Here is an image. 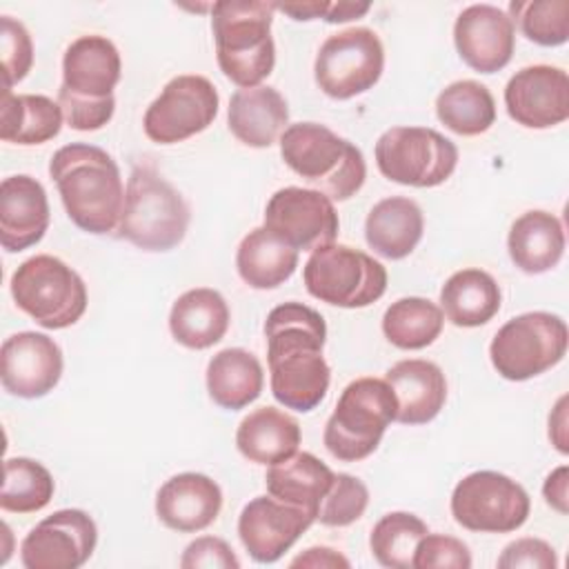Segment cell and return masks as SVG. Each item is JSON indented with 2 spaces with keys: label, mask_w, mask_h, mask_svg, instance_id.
Segmentation results:
<instances>
[{
  "label": "cell",
  "mask_w": 569,
  "mask_h": 569,
  "mask_svg": "<svg viewBox=\"0 0 569 569\" xmlns=\"http://www.w3.org/2000/svg\"><path fill=\"white\" fill-rule=\"evenodd\" d=\"M264 338L273 398L300 413L316 409L331 382V369L322 356L327 342L325 318L316 309L291 300L269 311Z\"/></svg>",
  "instance_id": "6da1fadb"
},
{
  "label": "cell",
  "mask_w": 569,
  "mask_h": 569,
  "mask_svg": "<svg viewBox=\"0 0 569 569\" xmlns=\"http://www.w3.org/2000/svg\"><path fill=\"white\" fill-rule=\"evenodd\" d=\"M69 220L93 236L118 229L124 209V187L116 160L100 147L71 142L60 147L49 162Z\"/></svg>",
  "instance_id": "7a4b0ae2"
},
{
  "label": "cell",
  "mask_w": 569,
  "mask_h": 569,
  "mask_svg": "<svg viewBox=\"0 0 569 569\" xmlns=\"http://www.w3.org/2000/svg\"><path fill=\"white\" fill-rule=\"evenodd\" d=\"M122 76L116 44L98 33L76 38L62 56L58 104L76 131L102 129L116 111L113 89Z\"/></svg>",
  "instance_id": "3957f363"
},
{
  "label": "cell",
  "mask_w": 569,
  "mask_h": 569,
  "mask_svg": "<svg viewBox=\"0 0 569 569\" xmlns=\"http://www.w3.org/2000/svg\"><path fill=\"white\" fill-rule=\"evenodd\" d=\"M276 2L222 0L211 4V31L218 67L240 89L260 87L273 71L276 44L271 38Z\"/></svg>",
  "instance_id": "277c9868"
},
{
  "label": "cell",
  "mask_w": 569,
  "mask_h": 569,
  "mask_svg": "<svg viewBox=\"0 0 569 569\" xmlns=\"http://www.w3.org/2000/svg\"><path fill=\"white\" fill-rule=\"evenodd\" d=\"M280 156L293 173L333 202L356 196L367 178L362 151L318 122L289 124L280 136Z\"/></svg>",
  "instance_id": "5b68a950"
},
{
  "label": "cell",
  "mask_w": 569,
  "mask_h": 569,
  "mask_svg": "<svg viewBox=\"0 0 569 569\" xmlns=\"http://www.w3.org/2000/svg\"><path fill=\"white\" fill-rule=\"evenodd\" d=\"M189 220L191 211L182 193L153 167L136 164L116 236L142 251H169L184 240Z\"/></svg>",
  "instance_id": "8992f818"
},
{
  "label": "cell",
  "mask_w": 569,
  "mask_h": 569,
  "mask_svg": "<svg viewBox=\"0 0 569 569\" xmlns=\"http://www.w3.org/2000/svg\"><path fill=\"white\" fill-rule=\"evenodd\" d=\"M396 411L398 402L387 380L371 376L351 380L325 425L327 451L342 462L369 458L396 420Z\"/></svg>",
  "instance_id": "52a82bcc"
},
{
  "label": "cell",
  "mask_w": 569,
  "mask_h": 569,
  "mask_svg": "<svg viewBox=\"0 0 569 569\" xmlns=\"http://www.w3.org/2000/svg\"><path fill=\"white\" fill-rule=\"evenodd\" d=\"M11 296L20 311L44 329H67L87 311V284L67 262L40 253L11 276Z\"/></svg>",
  "instance_id": "ba28073f"
},
{
  "label": "cell",
  "mask_w": 569,
  "mask_h": 569,
  "mask_svg": "<svg viewBox=\"0 0 569 569\" xmlns=\"http://www.w3.org/2000/svg\"><path fill=\"white\" fill-rule=\"evenodd\" d=\"M302 280L313 298L342 309L369 307L387 291V269L378 260L336 242L311 251Z\"/></svg>",
  "instance_id": "9c48e42d"
},
{
  "label": "cell",
  "mask_w": 569,
  "mask_h": 569,
  "mask_svg": "<svg viewBox=\"0 0 569 569\" xmlns=\"http://www.w3.org/2000/svg\"><path fill=\"white\" fill-rule=\"evenodd\" d=\"M569 331L560 316L529 311L507 320L489 345L493 369L511 382H522L556 367L567 353Z\"/></svg>",
  "instance_id": "30bf717a"
},
{
  "label": "cell",
  "mask_w": 569,
  "mask_h": 569,
  "mask_svg": "<svg viewBox=\"0 0 569 569\" xmlns=\"http://www.w3.org/2000/svg\"><path fill=\"white\" fill-rule=\"evenodd\" d=\"M380 173L398 184L438 187L458 164V147L429 127H391L376 142Z\"/></svg>",
  "instance_id": "8fae6325"
},
{
  "label": "cell",
  "mask_w": 569,
  "mask_h": 569,
  "mask_svg": "<svg viewBox=\"0 0 569 569\" xmlns=\"http://www.w3.org/2000/svg\"><path fill=\"white\" fill-rule=\"evenodd\" d=\"M529 511L525 487L500 471H473L451 493V516L469 531L511 533L527 522Z\"/></svg>",
  "instance_id": "7c38bea8"
},
{
  "label": "cell",
  "mask_w": 569,
  "mask_h": 569,
  "mask_svg": "<svg viewBox=\"0 0 569 569\" xmlns=\"http://www.w3.org/2000/svg\"><path fill=\"white\" fill-rule=\"evenodd\" d=\"M385 47L369 27H351L331 33L316 56L318 87L336 100H349L369 91L382 76Z\"/></svg>",
  "instance_id": "4fadbf2b"
},
{
  "label": "cell",
  "mask_w": 569,
  "mask_h": 569,
  "mask_svg": "<svg viewBox=\"0 0 569 569\" xmlns=\"http://www.w3.org/2000/svg\"><path fill=\"white\" fill-rule=\"evenodd\" d=\"M220 98L213 82L198 73L171 78L147 107L142 127L151 142L176 144L204 131L218 116Z\"/></svg>",
  "instance_id": "5bb4252c"
},
{
  "label": "cell",
  "mask_w": 569,
  "mask_h": 569,
  "mask_svg": "<svg viewBox=\"0 0 569 569\" xmlns=\"http://www.w3.org/2000/svg\"><path fill=\"white\" fill-rule=\"evenodd\" d=\"M262 227L298 251H313L336 240L340 220L333 200L325 193L305 187H284L269 198Z\"/></svg>",
  "instance_id": "9a60e30c"
},
{
  "label": "cell",
  "mask_w": 569,
  "mask_h": 569,
  "mask_svg": "<svg viewBox=\"0 0 569 569\" xmlns=\"http://www.w3.org/2000/svg\"><path fill=\"white\" fill-rule=\"evenodd\" d=\"M98 542V527L82 509H58L40 520L20 545L27 569H78Z\"/></svg>",
  "instance_id": "2e32d148"
},
{
  "label": "cell",
  "mask_w": 569,
  "mask_h": 569,
  "mask_svg": "<svg viewBox=\"0 0 569 569\" xmlns=\"http://www.w3.org/2000/svg\"><path fill=\"white\" fill-rule=\"evenodd\" d=\"M62 367V351L47 333L18 331L2 342L0 380L11 396L24 400L47 396L60 382Z\"/></svg>",
  "instance_id": "e0dca14e"
},
{
  "label": "cell",
  "mask_w": 569,
  "mask_h": 569,
  "mask_svg": "<svg viewBox=\"0 0 569 569\" xmlns=\"http://www.w3.org/2000/svg\"><path fill=\"white\" fill-rule=\"evenodd\" d=\"M316 520L300 507L256 496L238 516V536L251 560L271 565L280 560Z\"/></svg>",
  "instance_id": "ac0fdd59"
},
{
  "label": "cell",
  "mask_w": 569,
  "mask_h": 569,
  "mask_svg": "<svg viewBox=\"0 0 569 569\" xmlns=\"http://www.w3.org/2000/svg\"><path fill=\"white\" fill-rule=\"evenodd\" d=\"M511 120L527 129H549L569 118V76L560 67L531 64L516 71L505 87Z\"/></svg>",
  "instance_id": "d6986e66"
},
{
  "label": "cell",
  "mask_w": 569,
  "mask_h": 569,
  "mask_svg": "<svg viewBox=\"0 0 569 569\" xmlns=\"http://www.w3.org/2000/svg\"><path fill=\"white\" fill-rule=\"evenodd\" d=\"M453 42L467 67L480 73H496L513 58L516 27L500 7L471 4L456 18Z\"/></svg>",
  "instance_id": "ffe728a7"
},
{
  "label": "cell",
  "mask_w": 569,
  "mask_h": 569,
  "mask_svg": "<svg viewBox=\"0 0 569 569\" xmlns=\"http://www.w3.org/2000/svg\"><path fill=\"white\" fill-rule=\"evenodd\" d=\"M49 200L44 187L27 176H9L0 184V244L9 253L38 244L49 229Z\"/></svg>",
  "instance_id": "44dd1931"
},
{
  "label": "cell",
  "mask_w": 569,
  "mask_h": 569,
  "mask_svg": "<svg viewBox=\"0 0 569 569\" xmlns=\"http://www.w3.org/2000/svg\"><path fill=\"white\" fill-rule=\"evenodd\" d=\"M222 509V491L204 473L184 471L169 478L156 493L158 520L178 531L193 533L207 529Z\"/></svg>",
  "instance_id": "7402d4cb"
},
{
  "label": "cell",
  "mask_w": 569,
  "mask_h": 569,
  "mask_svg": "<svg viewBox=\"0 0 569 569\" xmlns=\"http://www.w3.org/2000/svg\"><path fill=\"white\" fill-rule=\"evenodd\" d=\"M385 380L396 396V420L400 425H427L445 407L447 380L442 369L431 360H400L387 369Z\"/></svg>",
  "instance_id": "603a6c76"
},
{
  "label": "cell",
  "mask_w": 569,
  "mask_h": 569,
  "mask_svg": "<svg viewBox=\"0 0 569 569\" xmlns=\"http://www.w3.org/2000/svg\"><path fill=\"white\" fill-rule=\"evenodd\" d=\"M229 131L247 147H271L289 122V107L284 96L273 87L238 89L227 109Z\"/></svg>",
  "instance_id": "cb8c5ba5"
},
{
  "label": "cell",
  "mask_w": 569,
  "mask_h": 569,
  "mask_svg": "<svg viewBox=\"0 0 569 569\" xmlns=\"http://www.w3.org/2000/svg\"><path fill=\"white\" fill-rule=\"evenodd\" d=\"M231 311L220 291L196 287L178 296L169 313V331L187 349H209L229 329Z\"/></svg>",
  "instance_id": "d4e9b609"
},
{
  "label": "cell",
  "mask_w": 569,
  "mask_h": 569,
  "mask_svg": "<svg viewBox=\"0 0 569 569\" xmlns=\"http://www.w3.org/2000/svg\"><path fill=\"white\" fill-rule=\"evenodd\" d=\"M422 231V209L405 196H391L376 202L365 220L367 244L389 260L407 258L418 247Z\"/></svg>",
  "instance_id": "484cf974"
},
{
  "label": "cell",
  "mask_w": 569,
  "mask_h": 569,
  "mask_svg": "<svg viewBox=\"0 0 569 569\" xmlns=\"http://www.w3.org/2000/svg\"><path fill=\"white\" fill-rule=\"evenodd\" d=\"M507 249L511 262L529 273H545L553 269L565 253V229L562 222L542 209H531L513 220Z\"/></svg>",
  "instance_id": "4316f807"
},
{
  "label": "cell",
  "mask_w": 569,
  "mask_h": 569,
  "mask_svg": "<svg viewBox=\"0 0 569 569\" xmlns=\"http://www.w3.org/2000/svg\"><path fill=\"white\" fill-rule=\"evenodd\" d=\"M333 478L336 471H331L320 458L309 451H296L291 458L269 467L264 485L269 496L305 509L316 520L318 509L333 485Z\"/></svg>",
  "instance_id": "83f0119b"
},
{
  "label": "cell",
  "mask_w": 569,
  "mask_h": 569,
  "mask_svg": "<svg viewBox=\"0 0 569 569\" xmlns=\"http://www.w3.org/2000/svg\"><path fill=\"white\" fill-rule=\"evenodd\" d=\"M300 445V425L276 407H260L244 416L236 431L238 451L256 465H276L291 458Z\"/></svg>",
  "instance_id": "f1b7e54d"
},
{
  "label": "cell",
  "mask_w": 569,
  "mask_h": 569,
  "mask_svg": "<svg viewBox=\"0 0 569 569\" xmlns=\"http://www.w3.org/2000/svg\"><path fill=\"white\" fill-rule=\"evenodd\" d=\"M502 293L491 273L469 267L451 273L440 289V307L456 327L487 325L500 311Z\"/></svg>",
  "instance_id": "f546056e"
},
{
  "label": "cell",
  "mask_w": 569,
  "mask_h": 569,
  "mask_svg": "<svg viewBox=\"0 0 569 569\" xmlns=\"http://www.w3.org/2000/svg\"><path fill=\"white\" fill-rule=\"evenodd\" d=\"M262 387V365L251 351L242 347L222 349L207 365L209 398L222 409H244L247 405L258 400Z\"/></svg>",
  "instance_id": "4dcf8cb0"
},
{
  "label": "cell",
  "mask_w": 569,
  "mask_h": 569,
  "mask_svg": "<svg viewBox=\"0 0 569 569\" xmlns=\"http://www.w3.org/2000/svg\"><path fill=\"white\" fill-rule=\"evenodd\" d=\"M298 267V249L280 240L267 227L251 229L238 244L236 269L253 289H276L284 284Z\"/></svg>",
  "instance_id": "1f68e13d"
},
{
  "label": "cell",
  "mask_w": 569,
  "mask_h": 569,
  "mask_svg": "<svg viewBox=\"0 0 569 569\" xmlns=\"http://www.w3.org/2000/svg\"><path fill=\"white\" fill-rule=\"evenodd\" d=\"M62 109L40 93H2L0 138L13 144H42L62 129Z\"/></svg>",
  "instance_id": "d6a6232c"
},
{
  "label": "cell",
  "mask_w": 569,
  "mask_h": 569,
  "mask_svg": "<svg viewBox=\"0 0 569 569\" xmlns=\"http://www.w3.org/2000/svg\"><path fill=\"white\" fill-rule=\"evenodd\" d=\"M438 120L458 136H480L496 122V100L476 80H456L436 98Z\"/></svg>",
  "instance_id": "836d02e7"
},
{
  "label": "cell",
  "mask_w": 569,
  "mask_h": 569,
  "mask_svg": "<svg viewBox=\"0 0 569 569\" xmlns=\"http://www.w3.org/2000/svg\"><path fill=\"white\" fill-rule=\"evenodd\" d=\"M445 325L442 309L420 296H409L391 302L382 316L385 338L405 351L425 349L440 336Z\"/></svg>",
  "instance_id": "e575fe53"
},
{
  "label": "cell",
  "mask_w": 569,
  "mask_h": 569,
  "mask_svg": "<svg viewBox=\"0 0 569 569\" xmlns=\"http://www.w3.org/2000/svg\"><path fill=\"white\" fill-rule=\"evenodd\" d=\"M56 491L53 476L44 465L31 458H7L0 507L11 513H33L44 509Z\"/></svg>",
  "instance_id": "d590c367"
},
{
  "label": "cell",
  "mask_w": 569,
  "mask_h": 569,
  "mask_svg": "<svg viewBox=\"0 0 569 569\" xmlns=\"http://www.w3.org/2000/svg\"><path fill=\"white\" fill-rule=\"evenodd\" d=\"M425 533H429V527L416 513L391 511L373 525L369 547L382 567L409 569L413 567V551Z\"/></svg>",
  "instance_id": "8d00e7d4"
},
{
  "label": "cell",
  "mask_w": 569,
  "mask_h": 569,
  "mask_svg": "<svg viewBox=\"0 0 569 569\" xmlns=\"http://www.w3.org/2000/svg\"><path fill=\"white\" fill-rule=\"evenodd\" d=\"M507 16L527 40L540 47H560L569 40L567 0H513Z\"/></svg>",
  "instance_id": "74e56055"
},
{
  "label": "cell",
  "mask_w": 569,
  "mask_h": 569,
  "mask_svg": "<svg viewBox=\"0 0 569 569\" xmlns=\"http://www.w3.org/2000/svg\"><path fill=\"white\" fill-rule=\"evenodd\" d=\"M369 505L367 485L351 473H336L329 493L325 496L316 522L325 527H347L356 522Z\"/></svg>",
  "instance_id": "f35d334b"
},
{
  "label": "cell",
  "mask_w": 569,
  "mask_h": 569,
  "mask_svg": "<svg viewBox=\"0 0 569 569\" xmlns=\"http://www.w3.org/2000/svg\"><path fill=\"white\" fill-rule=\"evenodd\" d=\"M0 56H2V93H11V87L20 82L33 64V42L27 27L11 18H0Z\"/></svg>",
  "instance_id": "ab89813d"
},
{
  "label": "cell",
  "mask_w": 569,
  "mask_h": 569,
  "mask_svg": "<svg viewBox=\"0 0 569 569\" xmlns=\"http://www.w3.org/2000/svg\"><path fill=\"white\" fill-rule=\"evenodd\" d=\"M416 569H469L471 551L469 547L445 533H425L413 551Z\"/></svg>",
  "instance_id": "60d3db41"
},
{
  "label": "cell",
  "mask_w": 569,
  "mask_h": 569,
  "mask_svg": "<svg viewBox=\"0 0 569 569\" xmlns=\"http://www.w3.org/2000/svg\"><path fill=\"white\" fill-rule=\"evenodd\" d=\"M496 565L500 569H556L558 556L556 549L540 538H518L502 549Z\"/></svg>",
  "instance_id": "b9f144b4"
},
{
  "label": "cell",
  "mask_w": 569,
  "mask_h": 569,
  "mask_svg": "<svg viewBox=\"0 0 569 569\" xmlns=\"http://www.w3.org/2000/svg\"><path fill=\"white\" fill-rule=\"evenodd\" d=\"M182 569H238L240 560L233 549L216 536H202L187 545L182 558Z\"/></svg>",
  "instance_id": "7bdbcfd3"
},
{
  "label": "cell",
  "mask_w": 569,
  "mask_h": 569,
  "mask_svg": "<svg viewBox=\"0 0 569 569\" xmlns=\"http://www.w3.org/2000/svg\"><path fill=\"white\" fill-rule=\"evenodd\" d=\"M567 487H569V467L567 465H560L558 469H553L545 485H542V496H545V502L556 509L558 513L567 516L569 511V498H567Z\"/></svg>",
  "instance_id": "ee69618b"
},
{
  "label": "cell",
  "mask_w": 569,
  "mask_h": 569,
  "mask_svg": "<svg viewBox=\"0 0 569 569\" xmlns=\"http://www.w3.org/2000/svg\"><path fill=\"white\" fill-rule=\"evenodd\" d=\"M291 567H313V569H333V567H349L351 562L338 553L331 547H309L305 553L296 556L291 562Z\"/></svg>",
  "instance_id": "f6af8a7d"
},
{
  "label": "cell",
  "mask_w": 569,
  "mask_h": 569,
  "mask_svg": "<svg viewBox=\"0 0 569 569\" xmlns=\"http://www.w3.org/2000/svg\"><path fill=\"white\" fill-rule=\"evenodd\" d=\"M276 9L291 16L293 20H325L329 2H276Z\"/></svg>",
  "instance_id": "bcb514c9"
},
{
  "label": "cell",
  "mask_w": 569,
  "mask_h": 569,
  "mask_svg": "<svg viewBox=\"0 0 569 569\" xmlns=\"http://www.w3.org/2000/svg\"><path fill=\"white\" fill-rule=\"evenodd\" d=\"M565 405H567V396H562L558 400V405L553 407V413L549 416V438L553 440L556 449L560 453H567L569 447H567V411H565Z\"/></svg>",
  "instance_id": "7dc6e473"
},
{
  "label": "cell",
  "mask_w": 569,
  "mask_h": 569,
  "mask_svg": "<svg viewBox=\"0 0 569 569\" xmlns=\"http://www.w3.org/2000/svg\"><path fill=\"white\" fill-rule=\"evenodd\" d=\"M371 9L369 2H329L325 22H349L365 16Z\"/></svg>",
  "instance_id": "c3c4849f"
}]
</instances>
